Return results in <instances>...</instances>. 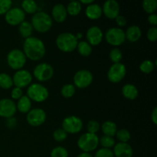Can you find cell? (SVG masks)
I'll use <instances>...</instances> for the list:
<instances>
[{"instance_id":"cell-1","label":"cell","mask_w":157,"mask_h":157,"mask_svg":"<svg viewBox=\"0 0 157 157\" xmlns=\"http://www.w3.org/2000/svg\"><path fill=\"white\" fill-rule=\"evenodd\" d=\"M22 52L29 59L32 61H38L45 55V45L40 38L29 37L25 39Z\"/></svg>"},{"instance_id":"cell-2","label":"cell","mask_w":157,"mask_h":157,"mask_svg":"<svg viewBox=\"0 0 157 157\" xmlns=\"http://www.w3.org/2000/svg\"><path fill=\"white\" fill-rule=\"evenodd\" d=\"M55 43L60 51L66 53L74 52L78 44L76 36L70 32H64L58 35Z\"/></svg>"},{"instance_id":"cell-3","label":"cell","mask_w":157,"mask_h":157,"mask_svg":"<svg viewBox=\"0 0 157 157\" xmlns=\"http://www.w3.org/2000/svg\"><path fill=\"white\" fill-rule=\"evenodd\" d=\"M32 25L33 29L40 33L48 32L52 26V18L44 12H37L32 18Z\"/></svg>"},{"instance_id":"cell-4","label":"cell","mask_w":157,"mask_h":157,"mask_svg":"<svg viewBox=\"0 0 157 157\" xmlns=\"http://www.w3.org/2000/svg\"><path fill=\"white\" fill-rule=\"evenodd\" d=\"M99 145V138L96 134L86 133L81 135L78 140V147L84 153H90Z\"/></svg>"},{"instance_id":"cell-5","label":"cell","mask_w":157,"mask_h":157,"mask_svg":"<svg viewBox=\"0 0 157 157\" xmlns=\"http://www.w3.org/2000/svg\"><path fill=\"white\" fill-rule=\"evenodd\" d=\"M49 96L48 90L41 84L35 83L29 86L27 90V97L35 102L41 103L45 101Z\"/></svg>"},{"instance_id":"cell-6","label":"cell","mask_w":157,"mask_h":157,"mask_svg":"<svg viewBox=\"0 0 157 157\" xmlns=\"http://www.w3.org/2000/svg\"><path fill=\"white\" fill-rule=\"evenodd\" d=\"M7 64L12 69L18 71L22 69L26 63L27 58L24 52L18 48L11 50L7 55Z\"/></svg>"},{"instance_id":"cell-7","label":"cell","mask_w":157,"mask_h":157,"mask_svg":"<svg viewBox=\"0 0 157 157\" xmlns=\"http://www.w3.org/2000/svg\"><path fill=\"white\" fill-rule=\"evenodd\" d=\"M105 39L110 45L120 46L126 40L125 32L120 28H110L106 32Z\"/></svg>"},{"instance_id":"cell-8","label":"cell","mask_w":157,"mask_h":157,"mask_svg":"<svg viewBox=\"0 0 157 157\" xmlns=\"http://www.w3.org/2000/svg\"><path fill=\"white\" fill-rule=\"evenodd\" d=\"M83 122L81 118L76 116H68L62 121V129L67 133L75 134L82 130Z\"/></svg>"},{"instance_id":"cell-9","label":"cell","mask_w":157,"mask_h":157,"mask_svg":"<svg viewBox=\"0 0 157 157\" xmlns=\"http://www.w3.org/2000/svg\"><path fill=\"white\" fill-rule=\"evenodd\" d=\"M33 75L38 81L44 82L52 79L54 75V68L48 63H41L35 67Z\"/></svg>"},{"instance_id":"cell-10","label":"cell","mask_w":157,"mask_h":157,"mask_svg":"<svg viewBox=\"0 0 157 157\" xmlns=\"http://www.w3.org/2000/svg\"><path fill=\"white\" fill-rule=\"evenodd\" d=\"M127 68L122 63L113 64L109 68L107 72V78L112 83H119L122 81L126 76Z\"/></svg>"},{"instance_id":"cell-11","label":"cell","mask_w":157,"mask_h":157,"mask_svg":"<svg viewBox=\"0 0 157 157\" xmlns=\"http://www.w3.org/2000/svg\"><path fill=\"white\" fill-rule=\"evenodd\" d=\"M94 77L90 71L87 70H80L75 73L74 76L75 87L84 89L89 87L93 81Z\"/></svg>"},{"instance_id":"cell-12","label":"cell","mask_w":157,"mask_h":157,"mask_svg":"<svg viewBox=\"0 0 157 157\" xmlns=\"http://www.w3.org/2000/svg\"><path fill=\"white\" fill-rule=\"evenodd\" d=\"M5 18H6V22L10 25H19L25 21V13L20 8H11L5 15Z\"/></svg>"},{"instance_id":"cell-13","label":"cell","mask_w":157,"mask_h":157,"mask_svg":"<svg viewBox=\"0 0 157 157\" xmlns=\"http://www.w3.org/2000/svg\"><path fill=\"white\" fill-rule=\"evenodd\" d=\"M46 113L43 109L34 108L31 110L26 116V121L32 127H38L45 122Z\"/></svg>"},{"instance_id":"cell-14","label":"cell","mask_w":157,"mask_h":157,"mask_svg":"<svg viewBox=\"0 0 157 157\" xmlns=\"http://www.w3.org/2000/svg\"><path fill=\"white\" fill-rule=\"evenodd\" d=\"M13 84L16 87L24 88L27 86L30 85L32 81V75L29 71L21 69L17 71L12 78Z\"/></svg>"},{"instance_id":"cell-15","label":"cell","mask_w":157,"mask_h":157,"mask_svg":"<svg viewBox=\"0 0 157 157\" xmlns=\"http://www.w3.org/2000/svg\"><path fill=\"white\" fill-rule=\"evenodd\" d=\"M16 110V104L12 99L3 98L0 100V117L9 119L15 115Z\"/></svg>"},{"instance_id":"cell-16","label":"cell","mask_w":157,"mask_h":157,"mask_svg":"<svg viewBox=\"0 0 157 157\" xmlns=\"http://www.w3.org/2000/svg\"><path fill=\"white\" fill-rule=\"evenodd\" d=\"M102 12L109 19H115L120 15V5L115 0H107L104 3Z\"/></svg>"},{"instance_id":"cell-17","label":"cell","mask_w":157,"mask_h":157,"mask_svg":"<svg viewBox=\"0 0 157 157\" xmlns=\"http://www.w3.org/2000/svg\"><path fill=\"white\" fill-rule=\"evenodd\" d=\"M103 32L101 29L98 26H92L89 28L86 33V38H87V42L90 45L96 46L101 43L103 40Z\"/></svg>"},{"instance_id":"cell-18","label":"cell","mask_w":157,"mask_h":157,"mask_svg":"<svg viewBox=\"0 0 157 157\" xmlns=\"http://www.w3.org/2000/svg\"><path fill=\"white\" fill-rule=\"evenodd\" d=\"M113 153L115 157H132L133 150L127 143H118L114 145Z\"/></svg>"},{"instance_id":"cell-19","label":"cell","mask_w":157,"mask_h":157,"mask_svg":"<svg viewBox=\"0 0 157 157\" xmlns=\"http://www.w3.org/2000/svg\"><path fill=\"white\" fill-rule=\"evenodd\" d=\"M52 18H53L55 21L59 23L63 22L67 18V12L66 7L63 4H61V3H58V4L55 5L52 8Z\"/></svg>"},{"instance_id":"cell-20","label":"cell","mask_w":157,"mask_h":157,"mask_svg":"<svg viewBox=\"0 0 157 157\" xmlns=\"http://www.w3.org/2000/svg\"><path fill=\"white\" fill-rule=\"evenodd\" d=\"M86 16L91 20H97L102 15V8L100 5L96 3H92L87 6L85 10Z\"/></svg>"},{"instance_id":"cell-21","label":"cell","mask_w":157,"mask_h":157,"mask_svg":"<svg viewBox=\"0 0 157 157\" xmlns=\"http://www.w3.org/2000/svg\"><path fill=\"white\" fill-rule=\"evenodd\" d=\"M126 39L130 42H136L142 36V31L137 25H131L125 32Z\"/></svg>"},{"instance_id":"cell-22","label":"cell","mask_w":157,"mask_h":157,"mask_svg":"<svg viewBox=\"0 0 157 157\" xmlns=\"http://www.w3.org/2000/svg\"><path fill=\"white\" fill-rule=\"evenodd\" d=\"M122 94L125 98L128 100H135L139 94L137 87L132 84H127L123 86Z\"/></svg>"},{"instance_id":"cell-23","label":"cell","mask_w":157,"mask_h":157,"mask_svg":"<svg viewBox=\"0 0 157 157\" xmlns=\"http://www.w3.org/2000/svg\"><path fill=\"white\" fill-rule=\"evenodd\" d=\"M32 107V101L27 96H22L18 100L16 104V109L22 113H28L31 110Z\"/></svg>"},{"instance_id":"cell-24","label":"cell","mask_w":157,"mask_h":157,"mask_svg":"<svg viewBox=\"0 0 157 157\" xmlns=\"http://www.w3.org/2000/svg\"><path fill=\"white\" fill-rule=\"evenodd\" d=\"M101 130H102V132L105 136H111V137L115 136L117 131L116 124L113 121H105L104 123H103L102 126H101Z\"/></svg>"},{"instance_id":"cell-25","label":"cell","mask_w":157,"mask_h":157,"mask_svg":"<svg viewBox=\"0 0 157 157\" xmlns=\"http://www.w3.org/2000/svg\"><path fill=\"white\" fill-rule=\"evenodd\" d=\"M18 31L21 35V36L24 38H28L29 37H32V32H33V27L32 24L29 21H24L22 23L19 25Z\"/></svg>"},{"instance_id":"cell-26","label":"cell","mask_w":157,"mask_h":157,"mask_svg":"<svg viewBox=\"0 0 157 157\" xmlns=\"http://www.w3.org/2000/svg\"><path fill=\"white\" fill-rule=\"evenodd\" d=\"M81 9H82V6L79 1L70 2L66 7L67 14L71 16H76V15H79Z\"/></svg>"},{"instance_id":"cell-27","label":"cell","mask_w":157,"mask_h":157,"mask_svg":"<svg viewBox=\"0 0 157 157\" xmlns=\"http://www.w3.org/2000/svg\"><path fill=\"white\" fill-rule=\"evenodd\" d=\"M21 7L25 13L35 14L38 11V5L33 0H25L21 2Z\"/></svg>"},{"instance_id":"cell-28","label":"cell","mask_w":157,"mask_h":157,"mask_svg":"<svg viewBox=\"0 0 157 157\" xmlns=\"http://www.w3.org/2000/svg\"><path fill=\"white\" fill-rule=\"evenodd\" d=\"M78 52L81 56L88 57L92 53V47L87 41H82L78 42L77 48Z\"/></svg>"},{"instance_id":"cell-29","label":"cell","mask_w":157,"mask_h":157,"mask_svg":"<svg viewBox=\"0 0 157 157\" xmlns=\"http://www.w3.org/2000/svg\"><path fill=\"white\" fill-rule=\"evenodd\" d=\"M13 86V81L10 75L6 73L0 74V87L3 89H10Z\"/></svg>"},{"instance_id":"cell-30","label":"cell","mask_w":157,"mask_h":157,"mask_svg":"<svg viewBox=\"0 0 157 157\" xmlns=\"http://www.w3.org/2000/svg\"><path fill=\"white\" fill-rule=\"evenodd\" d=\"M144 10L148 14H153L157 9L156 0H144L142 3Z\"/></svg>"},{"instance_id":"cell-31","label":"cell","mask_w":157,"mask_h":157,"mask_svg":"<svg viewBox=\"0 0 157 157\" xmlns=\"http://www.w3.org/2000/svg\"><path fill=\"white\" fill-rule=\"evenodd\" d=\"M75 91H76V89L74 84H67L63 85V87H61V94L65 98H70L74 96Z\"/></svg>"},{"instance_id":"cell-32","label":"cell","mask_w":157,"mask_h":157,"mask_svg":"<svg viewBox=\"0 0 157 157\" xmlns=\"http://www.w3.org/2000/svg\"><path fill=\"white\" fill-rule=\"evenodd\" d=\"M99 144L102 148L110 149L114 147L115 140L113 137L108 136H103L99 139Z\"/></svg>"},{"instance_id":"cell-33","label":"cell","mask_w":157,"mask_h":157,"mask_svg":"<svg viewBox=\"0 0 157 157\" xmlns=\"http://www.w3.org/2000/svg\"><path fill=\"white\" fill-rule=\"evenodd\" d=\"M155 68V64L150 60H145L140 65V70L144 74H150Z\"/></svg>"},{"instance_id":"cell-34","label":"cell","mask_w":157,"mask_h":157,"mask_svg":"<svg viewBox=\"0 0 157 157\" xmlns=\"http://www.w3.org/2000/svg\"><path fill=\"white\" fill-rule=\"evenodd\" d=\"M116 136L120 143H127L131 137L130 133L127 129H121V130H117L116 133Z\"/></svg>"},{"instance_id":"cell-35","label":"cell","mask_w":157,"mask_h":157,"mask_svg":"<svg viewBox=\"0 0 157 157\" xmlns=\"http://www.w3.org/2000/svg\"><path fill=\"white\" fill-rule=\"evenodd\" d=\"M123 58L122 52L118 48H114L110 52V59L113 64L121 63Z\"/></svg>"},{"instance_id":"cell-36","label":"cell","mask_w":157,"mask_h":157,"mask_svg":"<svg viewBox=\"0 0 157 157\" xmlns=\"http://www.w3.org/2000/svg\"><path fill=\"white\" fill-rule=\"evenodd\" d=\"M51 157H67L68 152L64 147H56L51 152Z\"/></svg>"},{"instance_id":"cell-37","label":"cell","mask_w":157,"mask_h":157,"mask_svg":"<svg viewBox=\"0 0 157 157\" xmlns=\"http://www.w3.org/2000/svg\"><path fill=\"white\" fill-rule=\"evenodd\" d=\"M67 137V133L62 128L56 129L53 133V138L57 142H63Z\"/></svg>"},{"instance_id":"cell-38","label":"cell","mask_w":157,"mask_h":157,"mask_svg":"<svg viewBox=\"0 0 157 157\" xmlns=\"http://www.w3.org/2000/svg\"><path fill=\"white\" fill-rule=\"evenodd\" d=\"M11 0H0V15H6V12L12 7Z\"/></svg>"},{"instance_id":"cell-39","label":"cell","mask_w":157,"mask_h":157,"mask_svg":"<svg viewBox=\"0 0 157 157\" xmlns=\"http://www.w3.org/2000/svg\"><path fill=\"white\" fill-rule=\"evenodd\" d=\"M87 133L96 134L97 132L100 130V124L96 121H90L87 125Z\"/></svg>"},{"instance_id":"cell-40","label":"cell","mask_w":157,"mask_h":157,"mask_svg":"<svg viewBox=\"0 0 157 157\" xmlns=\"http://www.w3.org/2000/svg\"><path fill=\"white\" fill-rule=\"evenodd\" d=\"M94 157H114V156L110 149L101 148L97 151Z\"/></svg>"},{"instance_id":"cell-41","label":"cell","mask_w":157,"mask_h":157,"mask_svg":"<svg viewBox=\"0 0 157 157\" xmlns=\"http://www.w3.org/2000/svg\"><path fill=\"white\" fill-rule=\"evenodd\" d=\"M148 40L152 42H155L157 40V29L156 27H151L148 29L147 33Z\"/></svg>"},{"instance_id":"cell-42","label":"cell","mask_w":157,"mask_h":157,"mask_svg":"<svg viewBox=\"0 0 157 157\" xmlns=\"http://www.w3.org/2000/svg\"><path fill=\"white\" fill-rule=\"evenodd\" d=\"M23 96L22 90L19 87H15L12 89V92H11V97H12V99L14 100H18Z\"/></svg>"},{"instance_id":"cell-43","label":"cell","mask_w":157,"mask_h":157,"mask_svg":"<svg viewBox=\"0 0 157 157\" xmlns=\"http://www.w3.org/2000/svg\"><path fill=\"white\" fill-rule=\"evenodd\" d=\"M115 20H116L117 25L120 26V27H124L127 25V19H126L125 16H124V15H119L115 18Z\"/></svg>"},{"instance_id":"cell-44","label":"cell","mask_w":157,"mask_h":157,"mask_svg":"<svg viewBox=\"0 0 157 157\" xmlns=\"http://www.w3.org/2000/svg\"><path fill=\"white\" fill-rule=\"evenodd\" d=\"M148 22L153 25V27H156L157 25V15L156 14H150L148 16Z\"/></svg>"},{"instance_id":"cell-45","label":"cell","mask_w":157,"mask_h":157,"mask_svg":"<svg viewBox=\"0 0 157 157\" xmlns=\"http://www.w3.org/2000/svg\"><path fill=\"white\" fill-rule=\"evenodd\" d=\"M151 120L152 121H153V124H154L155 125H156L157 124V107H155V108L153 109V112H152Z\"/></svg>"},{"instance_id":"cell-46","label":"cell","mask_w":157,"mask_h":157,"mask_svg":"<svg viewBox=\"0 0 157 157\" xmlns=\"http://www.w3.org/2000/svg\"><path fill=\"white\" fill-rule=\"evenodd\" d=\"M77 157H94V156H92L90 153H84V152H83V153H80V154Z\"/></svg>"},{"instance_id":"cell-47","label":"cell","mask_w":157,"mask_h":157,"mask_svg":"<svg viewBox=\"0 0 157 157\" xmlns=\"http://www.w3.org/2000/svg\"><path fill=\"white\" fill-rule=\"evenodd\" d=\"M80 2H81V4L82 3V4L89 6V5L94 3V0H81V1H80Z\"/></svg>"}]
</instances>
